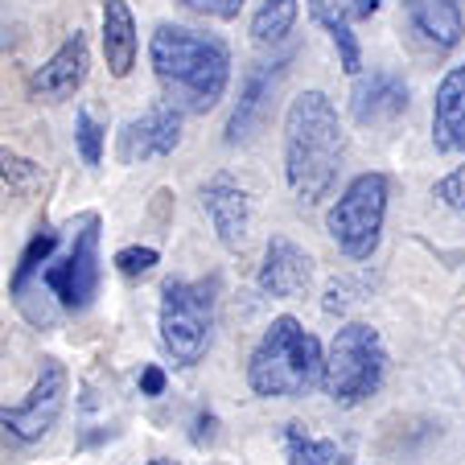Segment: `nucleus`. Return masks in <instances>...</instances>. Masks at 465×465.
Here are the masks:
<instances>
[{"mask_svg": "<svg viewBox=\"0 0 465 465\" xmlns=\"http://www.w3.org/2000/svg\"><path fill=\"white\" fill-rule=\"evenodd\" d=\"M346 161V128L325 91H301L284 115V177L301 206H317L334 190Z\"/></svg>", "mask_w": 465, "mask_h": 465, "instance_id": "nucleus-1", "label": "nucleus"}, {"mask_svg": "<svg viewBox=\"0 0 465 465\" xmlns=\"http://www.w3.org/2000/svg\"><path fill=\"white\" fill-rule=\"evenodd\" d=\"M149 62L165 99L190 115H206L227 95L231 50L219 37L193 34L182 25H157L149 42Z\"/></svg>", "mask_w": 465, "mask_h": 465, "instance_id": "nucleus-2", "label": "nucleus"}, {"mask_svg": "<svg viewBox=\"0 0 465 465\" xmlns=\"http://www.w3.org/2000/svg\"><path fill=\"white\" fill-rule=\"evenodd\" d=\"M325 379L322 342L297 317H272L247 359V383L263 400H301Z\"/></svg>", "mask_w": 465, "mask_h": 465, "instance_id": "nucleus-3", "label": "nucleus"}, {"mask_svg": "<svg viewBox=\"0 0 465 465\" xmlns=\"http://www.w3.org/2000/svg\"><path fill=\"white\" fill-rule=\"evenodd\" d=\"M383 375L387 346L379 338V330L367 322H346L330 342V354H325V395L338 408H359L383 387Z\"/></svg>", "mask_w": 465, "mask_h": 465, "instance_id": "nucleus-4", "label": "nucleus"}, {"mask_svg": "<svg viewBox=\"0 0 465 465\" xmlns=\"http://www.w3.org/2000/svg\"><path fill=\"white\" fill-rule=\"evenodd\" d=\"M214 313H219V281H165L161 289V342L177 362H203L214 342Z\"/></svg>", "mask_w": 465, "mask_h": 465, "instance_id": "nucleus-5", "label": "nucleus"}, {"mask_svg": "<svg viewBox=\"0 0 465 465\" xmlns=\"http://www.w3.org/2000/svg\"><path fill=\"white\" fill-rule=\"evenodd\" d=\"M387 198H391V182L383 173H359L342 190L330 214H325V231L338 243L346 260H371L383 239V219H387Z\"/></svg>", "mask_w": 465, "mask_h": 465, "instance_id": "nucleus-6", "label": "nucleus"}, {"mask_svg": "<svg viewBox=\"0 0 465 465\" xmlns=\"http://www.w3.org/2000/svg\"><path fill=\"white\" fill-rule=\"evenodd\" d=\"M66 395H71V375L58 359H45L37 371L34 387L21 404L0 408V440L9 449H34L42 445L54 432L62 408H66Z\"/></svg>", "mask_w": 465, "mask_h": 465, "instance_id": "nucleus-7", "label": "nucleus"}, {"mask_svg": "<svg viewBox=\"0 0 465 465\" xmlns=\"http://www.w3.org/2000/svg\"><path fill=\"white\" fill-rule=\"evenodd\" d=\"M99 281H104V260H99V214H83L79 231L71 239V252L62 260L45 263L42 268V284L58 297L62 309L83 313L95 301Z\"/></svg>", "mask_w": 465, "mask_h": 465, "instance_id": "nucleus-8", "label": "nucleus"}, {"mask_svg": "<svg viewBox=\"0 0 465 465\" xmlns=\"http://www.w3.org/2000/svg\"><path fill=\"white\" fill-rule=\"evenodd\" d=\"M177 144H182V107L165 99V104H153L149 112L124 124L115 157H120V165H141L153 157H169Z\"/></svg>", "mask_w": 465, "mask_h": 465, "instance_id": "nucleus-9", "label": "nucleus"}, {"mask_svg": "<svg viewBox=\"0 0 465 465\" xmlns=\"http://www.w3.org/2000/svg\"><path fill=\"white\" fill-rule=\"evenodd\" d=\"M255 284H260L263 297H276V301L301 297V292H309V284H313V255L301 243H292L289 235H272Z\"/></svg>", "mask_w": 465, "mask_h": 465, "instance_id": "nucleus-10", "label": "nucleus"}, {"mask_svg": "<svg viewBox=\"0 0 465 465\" xmlns=\"http://www.w3.org/2000/svg\"><path fill=\"white\" fill-rule=\"evenodd\" d=\"M203 211L227 252H239V247L247 243V231H252V198H247V190L231 173H214L211 182L203 185Z\"/></svg>", "mask_w": 465, "mask_h": 465, "instance_id": "nucleus-11", "label": "nucleus"}, {"mask_svg": "<svg viewBox=\"0 0 465 465\" xmlns=\"http://www.w3.org/2000/svg\"><path fill=\"white\" fill-rule=\"evenodd\" d=\"M87 71H91V45L83 34H74L54 50L50 62H42V66L29 74V95L50 99V104L71 99L74 91L87 83Z\"/></svg>", "mask_w": 465, "mask_h": 465, "instance_id": "nucleus-12", "label": "nucleus"}, {"mask_svg": "<svg viewBox=\"0 0 465 465\" xmlns=\"http://www.w3.org/2000/svg\"><path fill=\"white\" fill-rule=\"evenodd\" d=\"M289 62H292V54H284V58H276V62H255L252 71H247L243 91H239V104L227 120V144L247 141V136L263 124V112H268V104H272V91L281 87Z\"/></svg>", "mask_w": 465, "mask_h": 465, "instance_id": "nucleus-13", "label": "nucleus"}, {"mask_svg": "<svg viewBox=\"0 0 465 465\" xmlns=\"http://www.w3.org/2000/svg\"><path fill=\"white\" fill-rule=\"evenodd\" d=\"M465 0H404L408 29L416 42H424L432 54H449L461 45L465 37Z\"/></svg>", "mask_w": 465, "mask_h": 465, "instance_id": "nucleus-14", "label": "nucleus"}, {"mask_svg": "<svg viewBox=\"0 0 465 465\" xmlns=\"http://www.w3.org/2000/svg\"><path fill=\"white\" fill-rule=\"evenodd\" d=\"M432 144L437 153L465 157V62L449 66L432 99Z\"/></svg>", "mask_w": 465, "mask_h": 465, "instance_id": "nucleus-15", "label": "nucleus"}, {"mask_svg": "<svg viewBox=\"0 0 465 465\" xmlns=\"http://www.w3.org/2000/svg\"><path fill=\"white\" fill-rule=\"evenodd\" d=\"M408 104H412V91L391 71H375L351 95V112L359 124H391L408 112Z\"/></svg>", "mask_w": 465, "mask_h": 465, "instance_id": "nucleus-16", "label": "nucleus"}, {"mask_svg": "<svg viewBox=\"0 0 465 465\" xmlns=\"http://www.w3.org/2000/svg\"><path fill=\"white\" fill-rule=\"evenodd\" d=\"M104 58L115 79H128L136 66V17L128 0H104Z\"/></svg>", "mask_w": 465, "mask_h": 465, "instance_id": "nucleus-17", "label": "nucleus"}, {"mask_svg": "<svg viewBox=\"0 0 465 465\" xmlns=\"http://www.w3.org/2000/svg\"><path fill=\"white\" fill-rule=\"evenodd\" d=\"M313 17H317V25L330 34V42H334L342 71L359 74L362 71V50H359V37L351 34V13L338 9V0H313Z\"/></svg>", "mask_w": 465, "mask_h": 465, "instance_id": "nucleus-18", "label": "nucleus"}, {"mask_svg": "<svg viewBox=\"0 0 465 465\" xmlns=\"http://www.w3.org/2000/svg\"><path fill=\"white\" fill-rule=\"evenodd\" d=\"M284 457H289V465H346L351 461V453L338 440L313 437L305 424H289L284 429Z\"/></svg>", "mask_w": 465, "mask_h": 465, "instance_id": "nucleus-19", "label": "nucleus"}, {"mask_svg": "<svg viewBox=\"0 0 465 465\" xmlns=\"http://www.w3.org/2000/svg\"><path fill=\"white\" fill-rule=\"evenodd\" d=\"M301 17V0H260L252 17V42L255 45H281L292 34Z\"/></svg>", "mask_w": 465, "mask_h": 465, "instance_id": "nucleus-20", "label": "nucleus"}, {"mask_svg": "<svg viewBox=\"0 0 465 465\" xmlns=\"http://www.w3.org/2000/svg\"><path fill=\"white\" fill-rule=\"evenodd\" d=\"M58 243H62L58 231H42V235L29 239V247L21 252V260H17V272H13V281H9L13 297H21V292H25V284L42 272L45 263H50V255H54V247H58Z\"/></svg>", "mask_w": 465, "mask_h": 465, "instance_id": "nucleus-21", "label": "nucleus"}, {"mask_svg": "<svg viewBox=\"0 0 465 465\" xmlns=\"http://www.w3.org/2000/svg\"><path fill=\"white\" fill-rule=\"evenodd\" d=\"M74 141H79V153L87 165H99V161H104V128H99V120L91 115V107H79V112H74Z\"/></svg>", "mask_w": 465, "mask_h": 465, "instance_id": "nucleus-22", "label": "nucleus"}, {"mask_svg": "<svg viewBox=\"0 0 465 465\" xmlns=\"http://www.w3.org/2000/svg\"><path fill=\"white\" fill-rule=\"evenodd\" d=\"M0 177H5L9 185H17V190H29V185L42 177V169H37V161L21 157V153L0 149Z\"/></svg>", "mask_w": 465, "mask_h": 465, "instance_id": "nucleus-23", "label": "nucleus"}, {"mask_svg": "<svg viewBox=\"0 0 465 465\" xmlns=\"http://www.w3.org/2000/svg\"><path fill=\"white\" fill-rule=\"evenodd\" d=\"M157 247H120L115 252V272L120 276H144L157 268Z\"/></svg>", "mask_w": 465, "mask_h": 465, "instance_id": "nucleus-24", "label": "nucleus"}, {"mask_svg": "<svg viewBox=\"0 0 465 465\" xmlns=\"http://www.w3.org/2000/svg\"><path fill=\"white\" fill-rule=\"evenodd\" d=\"M437 198L449 206V211L465 214V165H457L449 177H440V182H437Z\"/></svg>", "mask_w": 465, "mask_h": 465, "instance_id": "nucleus-25", "label": "nucleus"}, {"mask_svg": "<svg viewBox=\"0 0 465 465\" xmlns=\"http://www.w3.org/2000/svg\"><path fill=\"white\" fill-rule=\"evenodd\" d=\"M243 5L247 0H185V9L203 13V17H214V21H235Z\"/></svg>", "mask_w": 465, "mask_h": 465, "instance_id": "nucleus-26", "label": "nucleus"}, {"mask_svg": "<svg viewBox=\"0 0 465 465\" xmlns=\"http://www.w3.org/2000/svg\"><path fill=\"white\" fill-rule=\"evenodd\" d=\"M165 391V371L161 367H144L141 371V395H161Z\"/></svg>", "mask_w": 465, "mask_h": 465, "instance_id": "nucleus-27", "label": "nucleus"}, {"mask_svg": "<svg viewBox=\"0 0 465 465\" xmlns=\"http://www.w3.org/2000/svg\"><path fill=\"white\" fill-rule=\"evenodd\" d=\"M342 9L351 13L354 21H367V17H375L379 13V0H342Z\"/></svg>", "mask_w": 465, "mask_h": 465, "instance_id": "nucleus-28", "label": "nucleus"}, {"mask_svg": "<svg viewBox=\"0 0 465 465\" xmlns=\"http://www.w3.org/2000/svg\"><path fill=\"white\" fill-rule=\"evenodd\" d=\"M144 465H177V461H169V457H153V461H144Z\"/></svg>", "mask_w": 465, "mask_h": 465, "instance_id": "nucleus-29", "label": "nucleus"}]
</instances>
